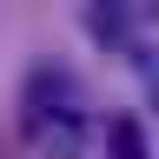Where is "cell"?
Listing matches in <instances>:
<instances>
[{"instance_id": "1", "label": "cell", "mask_w": 159, "mask_h": 159, "mask_svg": "<svg viewBox=\"0 0 159 159\" xmlns=\"http://www.w3.org/2000/svg\"><path fill=\"white\" fill-rule=\"evenodd\" d=\"M27 139H33L40 152H53V159L80 152V106H53V113H27Z\"/></svg>"}, {"instance_id": "2", "label": "cell", "mask_w": 159, "mask_h": 159, "mask_svg": "<svg viewBox=\"0 0 159 159\" xmlns=\"http://www.w3.org/2000/svg\"><path fill=\"white\" fill-rule=\"evenodd\" d=\"M126 0H86V33H93V47H106V53H119L126 47Z\"/></svg>"}, {"instance_id": "3", "label": "cell", "mask_w": 159, "mask_h": 159, "mask_svg": "<svg viewBox=\"0 0 159 159\" xmlns=\"http://www.w3.org/2000/svg\"><path fill=\"white\" fill-rule=\"evenodd\" d=\"M106 159H146V133L133 119H113L106 126Z\"/></svg>"}, {"instance_id": "4", "label": "cell", "mask_w": 159, "mask_h": 159, "mask_svg": "<svg viewBox=\"0 0 159 159\" xmlns=\"http://www.w3.org/2000/svg\"><path fill=\"white\" fill-rule=\"evenodd\" d=\"M133 66L146 73V99L159 106V47H133Z\"/></svg>"}]
</instances>
